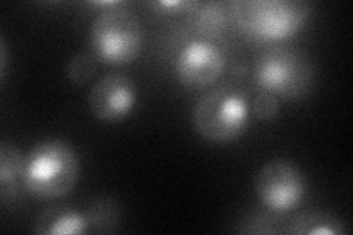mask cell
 <instances>
[{"mask_svg": "<svg viewBox=\"0 0 353 235\" xmlns=\"http://www.w3.org/2000/svg\"><path fill=\"white\" fill-rule=\"evenodd\" d=\"M79 174V159L71 145L61 140H48L27 153L21 181L30 196L50 200L70 194Z\"/></svg>", "mask_w": 353, "mask_h": 235, "instance_id": "1", "label": "cell"}, {"mask_svg": "<svg viewBox=\"0 0 353 235\" xmlns=\"http://www.w3.org/2000/svg\"><path fill=\"white\" fill-rule=\"evenodd\" d=\"M311 14L302 0H234L228 15L245 34L261 40H283L299 31Z\"/></svg>", "mask_w": 353, "mask_h": 235, "instance_id": "2", "label": "cell"}, {"mask_svg": "<svg viewBox=\"0 0 353 235\" xmlns=\"http://www.w3.org/2000/svg\"><path fill=\"white\" fill-rule=\"evenodd\" d=\"M193 124L214 144L237 140L249 124V99L237 85H223L205 94L194 106Z\"/></svg>", "mask_w": 353, "mask_h": 235, "instance_id": "3", "label": "cell"}, {"mask_svg": "<svg viewBox=\"0 0 353 235\" xmlns=\"http://www.w3.org/2000/svg\"><path fill=\"white\" fill-rule=\"evenodd\" d=\"M143 32L137 15L123 5L109 8L99 15L90 28L94 56L109 65H127L137 58Z\"/></svg>", "mask_w": 353, "mask_h": 235, "instance_id": "4", "label": "cell"}, {"mask_svg": "<svg viewBox=\"0 0 353 235\" xmlns=\"http://www.w3.org/2000/svg\"><path fill=\"white\" fill-rule=\"evenodd\" d=\"M256 81L263 92L285 99H299L314 83V68L301 53L274 50L259 61Z\"/></svg>", "mask_w": 353, "mask_h": 235, "instance_id": "5", "label": "cell"}, {"mask_svg": "<svg viewBox=\"0 0 353 235\" xmlns=\"http://www.w3.org/2000/svg\"><path fill=\"white\" fill-rule=\"evenodd\" d=\"M255 193L272 212H289L302 203L306 193L305 176L294 163L272 159L255 176Z\"/></svg>", "mask_w": 353, "mask_h": 235, "instance_id": "6", "label": "cell"}, {"mask_svg": "<svg viewBox=\"0 0 353 235\" xmlns=\"http://www.w3.org/2000/svg\"><path fill=\"white\" fill-rule=\"evenodd\" d=\"M136 105V87L127 75L109 74L99 80L88 96V106L96 119L118 122Z\"/></svg>", "mask_w": 353, "mask_h": 235, "instance_id": "7", "label": "cell"}, {"mask_svg": "<svg viewBox=\"0 0 353 235\" xmlns=\"http://www.w3.org/2000/svg\"><path fill=\"white\" fill-rule=\"evenodd\" d=\"M224 70V56L215 44L196 40L187 44L176 59V74L187 88L211 85Z\"/></svg>", "mask_w": 353, "mask_h": 235, "instance_id": "8", "label": "cell"}, {"mask_svg": "<svg viewBox=\"0 0 353 235\" xmlns=\"http://www.w3.org/2000/svg\"><path fill=\"white\" fill-rule=\"evenodd\" d=\"M87 216L70 206H53L36 219L34 231L41 235H80L88 229Z\"/></svg>", "mask_w": 353, "mask_h": 235, "instance_id": "9", "label": "cell"}, {"mask_svg": "<svg viewBox=\"0 0 353 235\" xmlns=\"http://www.w3.org/2000/svg\"><path fill=\"white\" fill-rule=\"evenodd\" d=\"M290 234H327V235H339L345 234V223L333 215L328 214H309L297 218L292 222L289 228Z\"/></svg>", "mask_w": 353, "mask_h": 235, "instance_id": "10", "label": "cell"}, {"mask_svg": "<svg viewBox=\"0 0 353 235\" xmlns=\"http://www.w3.org/2000/svg\"><path fill=\"white\" fill-rule=\"evenodd\" d=\"M26 156L21 153L14 144H2L0 147V185L2 192L9 185L15 187L17 183H22V170H24Z\"/></svg>", "mask_w": 353, "mask_h": 235, "instance_id": "11", "label": "cell"}, {"mask_svg": "<svg viewBox=\"0 0 353 235\" xmlns=\"http://www.w3.org/2000/svg\"><path fill=\"white\" fill-rule=\"evenodd\" d=\"M196 25L208 37H218L225 30L227 14L224 3L212 2L197 6Z\"/></svg>", "mask_w": 353, "mask_h": 235, "instance_id": "12", "label": "cell"}, {"mask_svg": "<svg viewBox=\"0 0 353 235\" xmlns=\"http://www.w3.org/2000/svg\"><path fill=\"white\" fill-rule=\"evenodd\" d=\"M85 216L88 225H92L96 231H109L110 227L117 225L118 209L108 198L96 200L88 209V214Z\"/></svg>", "mask_w": 353, "mask_h": 235, "instance_id": "13", "label": "cell"}, {"mask_svg": "<svg viewBox=\"0 0 353 235\" xmlns=\"http://www.w3.org/2000/svg\"><path fill=\"white\" fill-rule=\"evenodd\" d=\"M96 72V59L90 53H77L66 65V78L75 85H84Z\"/></svg>", "mask_w": 353, "mask_h": 235, "instance_id": "14", "label": "cell"}, {"mask_svg": "<svg viewBox=\"0 0 353 235\" xmlns=\"http://www.w3.org/2000/svg\"><path fill=\"white\" fill-rule=\"evenodd\" d=\"M252 109L256 118L262 121H271L279 115L280 100L277 96L270 92H262L261 94H258L255 99H253Z\"/></svg>", "mask_w": 353, "mask_h": 235, "instance_id": "15", "label": "cell"}, {"mask_svg": "<svg viewBox=\"0 0 353 235\" xmlns=\"http://www.w3.org/2000/svg\"><path fill=\"white\" fill-rule=\"evenodd\" d=\"M199 6L197 2H185V0H174V2H168V0H162V2L154 3V8H159L165 12H194L196 8Z\"/></svg>", "mask_w": 353, "mask_h": 235, "instance_id": "16", "label": "cell"}, {"mask_svg": "<svg viewBox=\"0 0 353 235\" xmlns=\"http://www.w3.org/2000/svg\"><path fill=\"white\" fill-rule=\"evenodd\" d=\"M6 70V46H5V41L2 40L0 43V76H2V80L5 78V71Z\"/></svg>", "mask_w": 353, "mask_h": 235, "instance_id": "17", "label": "cell"}]
</instances>
